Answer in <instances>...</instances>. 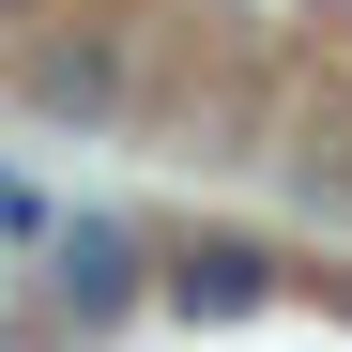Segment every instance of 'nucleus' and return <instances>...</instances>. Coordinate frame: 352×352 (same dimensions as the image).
Returning <instances> with one entry per match:
<instances>
[{
  "label": "nucleus",
  "mask_w": 352,
  "mask_h": 352,
  "mask_svg": "<svg viewBox=\"0 0 352 352\" xmlns=\"http://www.w3.org/2000/svg\"><path fill=\"white\" fill-rule=\"evenodd\" d=\"M261 291H276V245H245V230H230V245H184V276H168V307L230 322V307H261Z\"/></svg>",
  "instance_id": "2"
},
{
  "label": "nucleus",
  "mask_w": 352,
  "mask_h": 352,
  "mask_svg": "<svg viewBox=\"0 0 352 352\" xmlns=\"http://www.w3.org/2000/svg\"><path fill=\"white\" fill-rule=\"evenodd\" d=\"M0 16H31V0H0Z\"/></svg>",
  "instance_id": "5"
},
{
  "label": "nucleus",
  "mask_w": 352,
  "mask_h": 352,
  "mask_svg": "<svg viewBox=\"0 0 352 352\" xmlns=\"http://www.w3.org/2000/svg\"><path fill=\"white\" fill-rule=\"evenodd\" d=\"M46 291H62V322H123V307H153V245L123 214H62L46 230Z\"/></svg>",
  "instance_id": "1"
},
{
  "label": "nucleus",
  "mask_w": 352,
  "mask_h": 352,
  "mask_svg": "<svg viewBox=\"0 0 352 352\" xmlns=\"http://www.w3.org/2000/svg\"><path fill=\"white\" fill-rule=\"evenodd\" d=\"M0 230H31V245H46V230H62V214H46V199L16 184V168H0Z\"/></svg>",
  "instance_id": "4"
},
{
  "label": "nucleus",
  "mask_w": 352,
  "mask_h": 352,
  "mask_svg": "<svg viewBox=\"0 0 352 352\" xmlns=\"http://www.w3.org/2000/svg\"><path fill=\"white\" fill-rule=\"evenodd\" d=\"M31 92L62 107V123H92V107H123V46H107V31H62V46L31 62Z\"/></svg>",
  "instance_id": "3"
}]
</instances>
